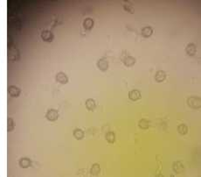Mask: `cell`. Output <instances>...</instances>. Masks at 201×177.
<instances>
[{
	"label": "cell",
	"mask_w": 201,
	"mask_h": 177,
	"mask_svg": "<svg viewBox=\"0 0 201 177\" xmlns=\"http://www.w3.org/2000/svg\"><path fill=\"white\" fill-rule=\"evenodd\" d=\"M56 80L58 82H60L61 84H66V83H67V82H68V78H67V76H66L65 73L61 72V73H59L56 76Z\"/></svg>",
	"instance_id": "5b68a950"
},
{
	"label": "cell",
	"mask_w": 201,
	"mask_h": 177,
	"mask_svg": "<svg viewBox=\"0 0 201 177\" xmlns=\"http://www.w3.org/2000/svg\"><path fill=\"white\" fill-rule=\"evenodd\" d=\"M138 126H139L140 128H142L143 130H146L149 128V122L145 119H141L138 123Z\"/></svg>",
	"instance_id": "ac0fdd59"
},
{
	"label": "cell",
	"mask_w": 201,
	"mask_h": 177,
	"mask_svg": "<svg viewBox=\"0 0 201 177\" xmlns=\"http://www.w3.org/2000/svg\"><path fill=\"white\" fill-rule=\"evenodd\" d=\"M91 172H92V175H98L99 173H100V166H99L98 164H94V167L91 169Z\"/></svg>",
	"instance_id": "44dd1931"
},
{
	"label": "cell",
	"mask_w": 201,
	"mask_h": 177,
	"mask_svg": "<svg viewBox=\"0 0 201 177\" xmlns=\"http://www.w3.org/2000/svg\"><path fill=\"white\" fill-rule=\"evenodd\" d=\"M141 93L139 91L137 90H134V91H131L129 92V98L131 101H137L141 99Z\"/></svg>",
	"instance_id": "3957f363"
},
{
	"label": "cell",
	"mask_w": 201,
	"mask_h": 177,
	"mask_svg": "<svg viewBox=\"0 0 201 177\" xmlns=\"http://www.w3.org/2000/svg\"><path fill=\"white\" fill-rule=\"evenodd\" d=\"M73 136L75 137L77 139H82L83 137H84V132H83L81 129H76V130L73 132Z\"/></svg>",
	"instance_id": "d6986e66"
},
{
	"label": "cell",
	"mask_w": 201,
	"mask_h": 177,
	"mask_svg": "<svg viewBox=\"0 0 201 177\" xmlns=\"http://www.w3.org/2000/svg\"><path fill=\"white\" fill-rule=\"evenodd\" d=\"M8 125H7V130H8V132H10V131H12L13 129H14V126H15V125H14V121L11 119V118H8Z\"/></svg>",
	"instance_id": "ffe728a7"
},
{
	"label": "cell",
	"mask_w": 201,
	"mask_h": 177,
	"mask_svg": "<svg viewBox=\"0 0 201 177\" xmlns=\"http://www.w3.org/2000/svg\"><path fill=\"white\" fill-rule=\"evenodd\" d=\"M47 118L50 121H55L58 119V117H59V113L56 110H49V111H47Z\"/></svg>",
	"instance_id": "277c9868"
},
{
	"label": "cell",
	"mask_w": 201,
	"mask_h": 177,
	"mask_svg": "<svg viewBox=\"0 0 201 177\" xmlns=\"http://www.w3.org/2000/svg\"><path fill=\"white\" fill-rule=\"evenodd\" d=\"M166 78V73L165 71L159 70L156 73V76H155V79L157 82H164Z\"/></svg>",
	"instance_id": "8992f818"
},
{
	"label": "cell",
	"mask_w": 201,
	"mask_h": 177,
	"mask_svg": "<svg viewBox=\"0 0 201 177\" xmlns=\"http://www.w3.org/2000/svg\"><path fill=\"white\" fill-rule=\"evenodd\" d=\"M83 25H84V27H85L87 30H90V29H92V27H93L94 20L92 19H90V18H88V19H86V20H84Z\"/></svg>",
	"instance_id": "5bb4252c"
},
{
	"label": "cell",
	"mask_w": 201,
	"mask_h": 177,
	"mask_svg": "<svg viewBox=\"0 0 201 177\" xmlns=\"http://www.w3.org/2000/svg\"><path fill=\"white\" fill-rule=\"evenodd\" d=\"M187 104L188 105L194 109V110H199L200 108L201 105V100L199 96H191L188 98L187 100Z\"/></svg>",
	"instance_id": "6da1fadb"
},
{
	"label": "cell",
	"mask_w": 201,
	"mask_h": 177,
	"mask_svg": "<svg viewBox=\"0 0 201 177\" xmlns=\"http://www.w3.org/2000/svg\"><path fill=\"white\" fill-rule=\"evenodd\" d=\"M31 161H30L29 159H27V158H23V159H21L20 162H19V165H20V167H23V168H27V167H29L31 166Z\"/></svg>",
	"instance_id": "4fadbf2b"
},
{
	"label": "cell",
	"mask_w": 201,
	"mask_h": 177,
	"mask_svg": "<svg viewBox=\"0 0 201 177\" xmlns=\"http://www.w3.org/2000/svg\"><path fill=\"white\" fill-rule=\"evenodd\" d=\"M124 11H128V12L131 13V14H134L135 13V9H134V7H133V5H131L130 3H129L128 1H126V2L124 3Z\"/></svg>",
	"instance_id": "7c38bea8"
},
{
	"label": "cell",
	"mask_w": 201,
	"mask_h": 177,
	"mask_svg": "<svg viewBox=\"0 0 201 177\" xmlns=\"http://www.w3.org/2000/svg\"><path fill=\"white\" fill-rule=\"evenodd\" d=\"M186 52L188 55H195V54L197 53V46L194 43H189L188 45L186 46Z\"/></svg>",
	"instance_id": "7a4b0ae2"
},
{
	"label": "cell",
	"mask_w": 201,
	"mask_h": 177,
	"mask_svg": "<svg viewBox=\"0 0 201 177\" xmlns=\"http://www.w3.org/2000/svg\"><path fill=\"white\" fill-rule=\"evenodd\" d=\"M97 67H98L100 70L106 71L108 68V61H107L106 59H101V60L97 62Z\"/></svg>",
	"instance_id": "52a82bcc"
},
{
	"label": "cell",
	"mask_w": 201,
	"mask_h": 177,
	"mask_svg": "<svg viewBox=\"0 0 201 177\" xmlns=\"http://www.w3.org/2000/svg\"><path fill=\"white\" fill-rule=\"evenodd\" d=\"M152 33H153V29L150 26H146L142 29V35L144 38H149L152 35Z\"/></svg>",
	"instance_id": "8fae6325"
},
{
	"label": "cell",
	"mask_w": 201,
	"mask_h": 177,
	"mask_svg": "<svg viewBox=\"0 0 201 177\" xmlns=\"http://www.w3.org/2000/svg\"><path fill=\"white\" fill-rule=\"evenodd\" d=\"M86 106L88 108V111H94L95 109V101L94 99H88L86 102Z\"/></svg>",
	"instance_id": "9a60e30c"
},
{
	"label": "cell",
	"mask_w": 201,
	"mask_h": 177,
	"mask_svg": "<svg viewBox=\"0 0 201 177\" xmlns=\"http://www.w3.org/2000/svg\"><path fill=\"white\" fill-rule=\"evenodd\" d=\"M178 132L182 134V135H185L188 132V127L186 126V125H184V124H182V125H179L178 126Z\"/></svg>",
	"instance_id": "e0dca14e"
},
{
	"label": "cell",
	"mask_w": 201,
	"mask_h": 177,
	"mask_svg": "<svg viewBox=\"0 0 201 177\" xmlns=\"http://www.w3.org/2000/svg\"><path fill=\"white\" fill-rule=\"evenodd\" d=\"M124 63L126 67H132L136 63V59L132 56H127L124 58Z\"/></svg>",
	"instance_id": "30bf717a"
},
{
	"label": "cell",
	"mask_w": 201,
	"mask_h": 177,
	"mask_svg": "<svg viewBox=\"0 0 201 177\" xmlns=\"http://www.w3.org/2000/svg\"><path fill=\"white\" fill-rule=\"evenodd\" d=\"M8 92H9V94H10L11 96H15V97H17V96H19V95H20L21 91L18 88V87L13 86V85H12V86L9 87V89H8Z\"/></svg>",
	"instance_id": "ba28073f"
},
{
	"label": "cell",
	"mask_w": 201,
	"mask_h": 177,
	"mask_svg": "<svg viewBox=\"0 0 201 177\" xmlns=\"http://www.w3.org/2000/svg\"><path fill=\"white\" fill-rule=\"evenodd\" d=\"M106 139L108 143L110 144H113L115 143V135L113 132H109L106 134Z\"/></svg>",
	"instance_id": "2e32d148"
},
{
	"label": "cell",
	"mask_w": 201,
	"mask_h": 177,
	"mask_svg": "<svg viewBox=\"0 0 201 177\" xmlns=\"http://www.w3.org/2000/svg\"><path fill=\"white\" fill-rule=\"evenodd\" d=\"M41 37L44 41H47V42H51V41H52V39H53L52 33L51 32H49V31H44V32L42 33Z\"/></svg>",
	"instance_id": "9c48e42d"
}]
</instances>
